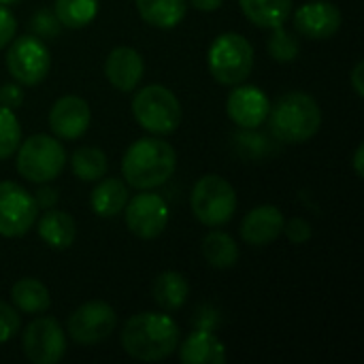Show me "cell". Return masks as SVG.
I'll return each instance as SVG.
<instances>
[{
    "instance_id": "cell-1",
    "label": "cell",
    "mask_w": 364,
    "mask_h": 364,
    "mask_svg": "<svg viewBox=\"0 0 364 364\" xmlns=\"http://www.w3.org/2000/svg\"><path fill=\"white\" fill-rule=\"evenodd\" d=\"M119 343L130 358L143 363H158L175 354V350L179 348V326L166 314H134L126 320L119 335Z\"/></svg>"
},
{
    "instance_id": "cell-2",
    "label": "cell",
    "mask_w": 364,
    "mask_h": 364,
    "mask_svg": "<svg viewBox=\"0 0 364 364\" xmlns=\"http://www.w3.org/2000/svg\"><path fill=\"white\" fill-rule=\"evenodd\" d=\"M177 168V151L154 136L134 141L122 158V175L130 188L154 190L166 183Z\"/></svg>"
},
{
    "instance_id": "cell-3",
    "label": "cell",
    "mask_w": 364,
    "mask_h": 364,
    "mask_svg": "<svg viewBox=\"0 0 364 364\" xmlns=\"http://www.w3.org/2000/svg\"><path fill=\"white\" fill-rule=\"evenodd\" d=\"M269 128L273 136L288 145L307 143L322 126V111L307 92H288L269 107Z\"/></svg>"
},
{
    "instance_id": "cell-4",
    "label": "cell",
    "mask_w": 364,
    "mask_h": 364,
    "mask_svg": "<svg viewBox=\"0 0 364 364\" xmlns=\"http://www.w3.org/2000/svg\"><path fill=\"white\" fill-rule=\"evenodd\" d=\"M207 64L218 83L239 85L254 70V47L243 34L224 32L211 43Z\"/></svg>"
},
{
    "instance_id": "cell-5",
    "label": "cell",
    "mask_w": 364,
    "mask_h": 364,
    "mask_svg": "<svg viewBox=\"0 0 364 364\" xmlns=\"http://www.w3.org/2000/svg\"><path fill=\"white\" fill-rule=\"evenodd\" d=\"M17 173L32 183L53 181L66 166L64 145L49 134H32L17 147Z\"/></svg>"
},
{
    "instance_id": "cell-6",
    "label": "cell",
    "mask_w": 364,
    "mask_h": 364,
    "mask_svg": "<svg viewBox=\"0 0 364 364\" xmlns=\"http://www.w3.org/2000/svg\"><path fill=\"white\" fill-rule=\"evenodd\" d=\"M132 115L141 128H145L151 134L164 136L179 128L181 102L168 87L154 83L134 94Z\"/></svg>"
},
{
    "instance_id": "cell-7",
    "label": "cell",
    "mask_w": 364,
    "mask_h": 364,
    "mask_svg": "<svg viewBox=\"0 0 364 364\" xmlns=\"http://www.w3.org/2000/svg\"><path fill=\"white\" fill-rule=\"evenodd\" d=\"M190 207L200 224L218 228L232 220L237 211V192L224 177L205 175L192 190Z\"/></svg>"
},
{
    "instance_id": "cell-8",
    "label": "cell",
    "mask_w": 364,
    "mask_h": 364,
    "mask_svg": "<svg viewBox=\"0 0 364 364\" xmlns=\"http://www.w3.org/2000/svg\"><path fill=\"white\" fill-rule=\"evenodd\" d=\"M51 68V53L43 38L28 34L11 41L6 51V70L19 85H38Z\"/></svg>"
},
{
    "instance_id": "cell-9",
    "label": "cell",
    "mask_w": 364,
    "mask_h": 364,
    "mask_svg": "<svg viewBox=\"0 0 364 364\" xmlns=\"http://www.w3.org/2000/svg\"><path fill=\"white\" fill-rule=\"evenodd\" d=\"M38 207L34 196L15 181H0V237L17 239L34 228Z\"/></svg>"
},
{
    "instance_id": "cell-10",
    "label": "cell",
    "mask_w": 364,
    "mask_h": 364,
    "mask_svg": "<svg viewBox=\"0 0 364 364\" xmlns=\"http://www.w3.org/2000/svg\"><path fill=\"white\" fill-rule=\"evenodd\" d=\"M117 326L113 307L105 301H90L77 307L68 318V337L79 346H98L111 337Z\"/></svg>"
},
{
    "instance_id": "cell-11",
    "label": "cell",
    "mask_w": 364,
    "mask_h": 364,
    "mask_svg": "<svg viewBox=\"0 0 364 364\" xmlns=\"http://www.w3.org/2000/svg\"><path fill=\"white\" fill-rule=\"evenodd\" d=\"M126 226L128 230L139 239H156L160 237L168 226V205L160 194H154L149 190H141L134 198H128L126 203Z\"/></svg>"
},
{
    "instance_id": "cell-12",
    "label": "cell",
    "mask_w": 364,
    "mask_h": 364,
    "mask_svg": "<svg viewBox=\"0 0 364 364\" xmlns=\"http://www.w3.org/2000/svg\"><path fill=\"white\" fill-rule=\"evenodd\" d=\"M23 354L34 364H55L66 354V335L53 318H36L23 331Z\"/></svg>"
},
{
    "instance_id": "cell-13",
    "label": "cell",
    "mask_w": 364,
    "mask_h": 364,
    "mask_svg": "<svg viewBox=\"0 0 364 364\" xmlns=\"http://www.w3.org/2000/svg\"><path fill=\"white\" fill-rule=\"evenodd\" d=\"M341 11L335 2L328 0H311L296 9L294 28L314 41H326L335 36L341 28Z\"/></svg>"
},
{
    "instance_id": "cell-14",
    "label": "cell",
    "mask_w": 364,
    "mask_h": 364,
    "mask_svg": "<svg viewBox=\"0 0 364 364\" xmlns=\"http://www.w3.org/2000/svg\"><path fill=\"white\" fill-rule=\"evenodd\" d=\"M92 124V109L81 96H62L49 111V128L58 139L75 141L87 132Z\"/></svg>"
},
{
    "instance_id": "cell-15",
    "label": "cell",
    "mask_w": 364,
    "mask_h": 364,
    "mask_svg": "<svg viewBox=\"0 0 364 364\" xmlns=\"http://www.w3.org/2000/svg\"><path fill=\"white\" fill-rule=\"evenodd\" d=\"M269 98L256 85H237L226 100L228 117L243 130H256L267 122L269 115Z\"/></svg>"
},
{
    "instance_id": "cell-16",
    "label": "cell",
    "mask_w": 364,
    "mask_h": 364,
    "mask_svg": "<svg viewBox=\"0 0 364 364\" xmlns=\"http://www.w3.org/2000/svg\"><path fill=\"white\" fill-rule=\"evenodd\" d=\"M284 213L275 205L254 207L241 222V239L252 247H267L284 235Z\"/></svg>"
},
{
    "instance_id": "cell-17",
    "label": "cell",
    "mask_w": 364,
    "mask_h": 364,
    "mask_svg": "<svg viewBox=\"0 0 364 364\" xmlns=\"http://www.w3.org/2000/svg\"><path fill=\"white\" fill-rule=\"evenodd\" d=\"M145 73L143 55L132 47H115L105 62L109 83L119 92H134Z\"/></svg>"
},
{
    "instance_id": "cell-18",
    "label": "cell",
    "mask_w": 364,
    "mask_h": 364,
    "mask_svg": "<svg viewBox=\"0 0 364 364\" xmlns=\"http://www.w3.org/2000/svg\"><path fill=\"white\" fill-rule=\"evenodd\" d=\"M179 360L183 364H224L226 348L209 328H198L188 335L179 348Z\"/></svg>"
},
{
    "instance_id": "cell-19",
    "label": "cell",
    "mask_w": 364,
    "mask_h": 364,
    "mask_svg": "<svg viewBox=\"0 0 364 364\" xmlns=\"http://www.w3.org/2000/svg\"><path fill=\"white\" fill-rule=\"evenodd\" d=\"M36 232L51 250H68L77 237V224L66 211L47 209L41 220L36 218Z\"/></svg>"
},
{
    "instance_id": "cell-20",
    "label": "cell",
    "mask_w": 364,
    "mask_h": 364,
    "mask_svg": "<svg viewBox=\"0 0 364 364\" xmlns=\"http://www.w3.org/2000/svg\"><path fill=\"white\" fill-rule=\"evenodd\" d=\"M128 198H130V194L122 179H117V177L105 179L102 177L100 183L92 190L90 205L98 218H115L124 211Z\"/></svg>"
},
{
    "instance_id": "cell-21",
    "label": "cell",
    "mask_w": 364,
    "mask_h": 364,
    "mask_svg": "<svg viewBox=\"0 0 364 364\" xmlns=\"http://www.w3.org/2000/svg\"><path fill=\"white\" fill-rule=\"evenodd\" d=\"M136 11L151 28L171 30L186 17L188 0H136Z\"/></svg>"
},
{
    "instance_id": "cell-22",
    "label": "cell",
    "mask_w": 364,
    "mask_h": 364,
    "mask_svg": "<svg viewBox=\"0 0 364 364\" xmlns=\"http://www.w3.org/2000/svg\"><path fill=\"white\" fill-rule=\"evenodd\" d=\"M151 296L156 305L164 311H177L186 305L190 296V284L188 279L177 271H164L154 279Z\"/></svg>"
},
{
    "instance_id": "cell-23",
    "label": "cell",
    "mask_w": 364,
    "mask_h": 364,
    "mask_svg": "<svg viewBox=\"0 0 364 364\" xmlns=\"http://www.w3.org/2000/svg\"><path fill=\"white\" fill-rule=\"evenodd\" d=\"M243 15L258 28L284 26L292 13V0H239Z\"/></svg>"
},
{
    "instance_id": "cell-24",
    "label": "cell",
    "mask_w": 364,
    "mask_h": 364,
    "mask_svg": "<svg viewBox=\"0 0 364 364\" xmlns=\"http://www.w3.org/2000/svg\"><path fill=\"white\" fill-rule=\"evenodd\" d=\"M11 299H13V305L17 307V311L28 314V316L45 314L51 305L47 286L34 277H23V279L15 282V286L11 288Z\"/></svg>"
},
{
    "instance_id": "cell-25",
    "label": "cell",
    "mask_w": 364,
    "mask_h": 364,
    "mask_svg": "<svg viewBox=\"0 0 364 364\" xmlns=\"http://www.w3.org/2000/svg\"><path fill=\"white\" fill-rule=\"evenodd\" d=\"M203 256L213 269H232L239 262V245L230 235L211 230L203 239Z\"/></svg>"
},
{
    "instance_id": "cell-26",
    "label": "cell",
    "mask_w": 364,
    "mask_h": 364,
    "mask_svg": "<svg viewBox=\"0 0 364 364\" xmlns=\"http://www.w3.org/2000/svg\"><path fill=\"white\" fill-rule=\"evenodd\" d=\"M70 166H73V173L81 181H100L109 171V160H107L102 149L92 147V145H83V147H77L73 151Z\"/></svg>"
},
{
    "instance_id": "cell-27",
    "label": "cell",
    "mask_w": 364,
    "mask_h": 364,
    "mask_svg": "<svg viewBox=\"0 0 364 364\" xmlns=\"http://www.w3.org/2000/svg\"><path fill=\"white\" fill-rule=\"evenodd\" d=\"M55 17L62 28H85L98 13V0H55Z\"/></svg>"
},
{
    "instance_id": "cell-28",
    "label": "cell",
    "mask_w": 364,
    "mask_h": 364,
    "mask_svg": "<svg viewBox=\"0 0 364 364\" xmlns=\"http://www.w3.org/2000/svg\"><path fill=\"white\" fill-rule=\"evenodd\" d=\"M21 143V126L13 109L0 105V160L11 158Z\"/></svg>"
},
{
    "instance_id": "cell-29",
    "label": "cell",
    "mask_w": 364,
    "mask_h": 364,
    "mask_svg": "<svg viewBox=\"0 0 364 364\" xmlns=\"http://www.w3.org/2000/svg\"><path fill=\"white\" fill-rule=\"evenodd\" d=\"M301 45L292 32H288L284 26L273 28V34L269 38V53L277 62H292L299 58Z\"/></svg>"
},
{
    "instance_id": "cell-30",
    "label": "cell",
    "mask_w": 364,
    "mask_h": 364,
    "mask_svg": "<svg viewBox=\"0 0 364 364\" xmlns=\"http://www.w3.org/2000/svg\"><path fill=\"white\" fill-rule=\"evenodd\" d=\"M30 28H32V32H34V36H38V38H55L58 34H60V30H62V23H60V19L55 17V13H51V11H47V9H41V11H36L34 15H32V19H30Z\"/></svg>"
},
{
    "instance_id": "cell-31",
    "label": "cell",
    "mask_w": 364,
    "mask_h": 364,
    "mask_svg": "<svg viewBox=\"0 0 364 364\" xmlns=\"http://www.w3.org/2000/svg\"><path fill=\"white\" fill-rule=\"evenodd\" d=\"M19 326H21L19 311L6 305L4 301H0V343H6L9 339H13L19 333Z\"/></svg>"
},
{
    "instance_id": "cell-32",
    "label": "cell",
    "mask_w": 364,
    "mask_h": 364,
    "mask_svg": "<svg viewBox=\"0 0 364 364\" xmlns=\"http://www.w3.org/2000/svg\"><path fill=\"white\" fill-rule=\"evenodd\" d=\"M284 235L288 237L290 243L294 245H305L314 237V228L305 218H292L290 222L284 224Z\"/></svg>"
},
{
    "instance_id": "cell-33",
    "label": "cell",
    "mask_w": 364,
    "mask_h": 364,
    "mask_svg": "<svg viewBox=\"0 0 364 364\" xmlns=\"http://www.w3.org/2000/svg\"><path fill=\"white\" fill-rule=\"evenodd\" d=\"M17 32V21L15 15L9 11V6L0 4V49H4Z\"/></svg>"
},
{
    "instance_id": "cell-34",
    "label": "cell",
    "mask_w": 364,
    "mask_h": 364,
    "mask_svg": "<svg viewBox=\"0 0 364 364\" xmlns=\"http://www.w3.org/2000/svg\"><path fill=\"white\" fill-rule=\"evenodd\" d=\"M23 102V90L19 83H6L0 87V105L9 109H17Z\"/></svg>"
},
{
    "instance_id": "cell-35",
    "label": "cell",
    "mask_w": 364,
    "mask_h": 364,
    "mask_svg": "<svg viewBox=\"0 0 364 364\" xmlns=\"http://www.w3.org/2000/svg\"><path fill=\"white\" fill-rule=\"evenodd\" d=\"M41 188L34 192V203H36V207L38 209H51V207H55V203H58V190H53L51 186H47V183H38Z\"/></svg>"
},
{
    "instance_id": "cell-36",
    "label": "cell",
    "mask_w": 364,
    "mask_h": 364,
    "mask_svg": "<svg viewBox=\"0 0 364 364\" xmlns=\"http://www.w3.org/2000/svg\"><path fill=\"white\" fill-rule=\"evenodd\" d=\"M363 68H364L363 62H356V66H354V70H352V87H354V92H356V96H358V98H363L364 96Z\"/></svg>"
},
{
    "instance_id": "cell-37",
    "label": "cell",
    "mask_w": 364,
    "mask_h": 364,
    "mask_svg": "<svg viewBox=\"0 0 364 364\" xmlns=\"http://www.w3.org/2000/svg\"><path fill=\"white\" fill-rule=\"evenodd\" d=\"M190 2H192V6H194V9L209 13V11H218V9L222 6V2H224V0H190Z\"/></svg>"
},
{
    "instance_id": "cell-38",
    "label": "cell",
    "mask_w": 364,
    "mask_h": 364,
    "mask_svg": "<svg viewBox=\"0 0 364 364\" xmlns=\"http://www.w3.org/2000/svg\"><path fill=\"white\" fill-rule=\"evenodd\" d=\"M363 164H364V145H358V147H356V154H354V171H356V175H358V177H363V173H364Z\"/></svg>"
},
{
    "instance_id": "cell-39",
    "label": "cell",
    "mask_w": 364,
    "mask_h": 364,
    "mask_svg": "<svg viewBox=\"0 0 364 364\" xmlns=\"http://www.w3.org/2000/svg\"><path fill=\"white\" fill-rule=\"evenodd\" d=\"M19 0H0V4H4V6H11V4H17Z\"/></svg>"
}]
</instances>
